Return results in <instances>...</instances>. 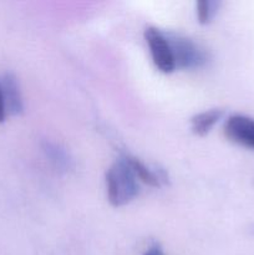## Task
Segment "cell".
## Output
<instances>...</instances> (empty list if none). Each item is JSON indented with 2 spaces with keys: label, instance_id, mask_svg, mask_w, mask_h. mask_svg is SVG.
I'll use <instances>...</instances> for the list:
<instances>
[{
  "label": "cell",
  "instance_id": "9",
  "mask_svg": "<svg viewBox=\"0 0 254 255\" xmlns=\"http://www.w3.org/2000/svg\"><path fill=\"white\" fill-rule=\"evenodd\" d=\"M219 2L211 1V0H202L197 2V19L199 24L207 25L214 19L218 12Z\"/></svg>",
  "mask_w": 254,
  "mask_h": 255
},
{
  "label": "cell",
  "instance_id": "6",
  "mask_svg": "<svg viewBox=\"0 0 254 255\" xmlns=\"http://www.w3.org/2000/svg\"><path fill=\"white\" fill-rule=\"evenodd\" d=\"M222 117H223V111L219 109L199 112L191 119L192 132L197 136H206Z\"/></svg>",
  "mask_w": 254,
  "mask_h": 255
},
{
  "label": "cell",
  "instance_id": "2",
  "mask_svg": "<svg viewBox=\"0 0 254 255\" xmlns=\"http://www.w3.org/2000/svg\"><path fill=\"white\" fill-rule=\"evenodd\" d=\"M171 45L176 67L181 69H198L208 61L206 50L189 37L181 34H166Z\"/></svg>",
  "mask_w": 254,
  "mask_h": 255
},
{
  "label": "cell",
  "instance_id": "3",
  "mask_svg": "<svg viewBox=\"0 0 254 255\" xmlns=\"http://www.w3.org/2000/svg\"><path fill=\"white\" fill-rule=\"evenodd\" d=\"M144 39L148 45L149 54L154 66L163 74H171L176 70L173 54L166 32L149 26L144 30Z\"/></svg>",
  "mask_w": 254,
  "mask_h": 255
},
{
  "label": "cell",
  "instance_id": "10",
  "mask_svg": "<svg viewBox=\"0 0 254 255\" xmlns=\"http://www.w3.org/2000/svg\"><path fill=\"white\" fill-rule=\"evenodd\" d=\"M7 112H6V106H5V100H4V94H2L1 84H0V124L6 120Z\"/></svg>",
  "mask_w": 254,
  "mask_h": 255
},
{
  "label": "cell",
  "instance_id": "7",
  "mask_svg": "<svg viewBox=\"0 0 254 255\" xmlns=\"http://www.w3.org/2000/svg\"><path fill=\"white\" fill-rule=\"evenodd\" d=\"M127 161H128L129 166L133 169L134 174L138 178V181L143 182V183L148 184L151 187H159L162 182L166 179L163 172L157 169V171H153L149 167H147L143 162H141L139 159L134 158V157L126 156Z\"/></svg>",
  "mask_w": 254,
  "mask_h": 255
},
{
  "label": "cell",
  "instance_id": "5",
  "mask_svg": "<svg viewBox=\"0 0 254 255\" xmlns=\"http://www.w3.org/2000/svg\"><path fill=\"white\" fill-rule=\"evenodd\" d=\"M2 94H4L5 106L7 115H19L24 109L21 91L17 79L11 72H5L0 79Z\"/></svg>",
  "mask_w": 254,
  "mask_h": 255
},
{
  "label": "cell",
  "instance_id": "11",
  "mask_svg": "<svg viewBox=\"0 0 254 255\" xmlns=\"http://www.w3.org/2000/svg\"><path fill=\"white\" fill-rule=\"evenodd\" d=\"M143 255H164L163 251H162V248L159 246H157V244H154V246L149 247L148 249L146 251V253Z\"/></svg>",
  "mask_w": 254,
  "mask_h": 255
},
{
  "label": "cell",
  "instance_id": "4",
  "mask_svg": "<svg viewBox=\"0 0 254 255\" xmlns=\"http://www.w3.org/2000/svg\"><path fill=\"white\" fill-rule=\"evenodd\" d=\"M224 134L232 142L254 149V119L246 115H233L224 124Z\"/></svg>",
  "mask_w": 254,
  "mask_h": 255
},
{
  "label": "cell",
  "instance_id": "8",
  "mask_svg": "<svg viewBox=\"0 0 254 255\" xmlns=\"http://www.w3.org/2000/svg\"><path fill=\"white\" fill-rule=\"evenodd\" d=\"M42 148L51 163L60 171H69L71 168V158L69 157L67 152L61 148L59 144L52 143V142H45Z\"/></svg>",
  "mask_w": 254,
  "mask_h": 255
},
{
  "label": "cell",
  "instance_id": "1",
  "mask_svg": "<svg viewBox=\"0 0 254 255\" xmlns=\"http://www.w3.org/2000/svg\"><path fill=\"white\" fill-rule=\"evenodd\" d=\"M106 192L107 199L114 207L126 206L138 194V178L126 156L120 157L107 169Z\"/></svg>",
  "mask_w": 254,
  "mask_h": 255
}]
</instances>
